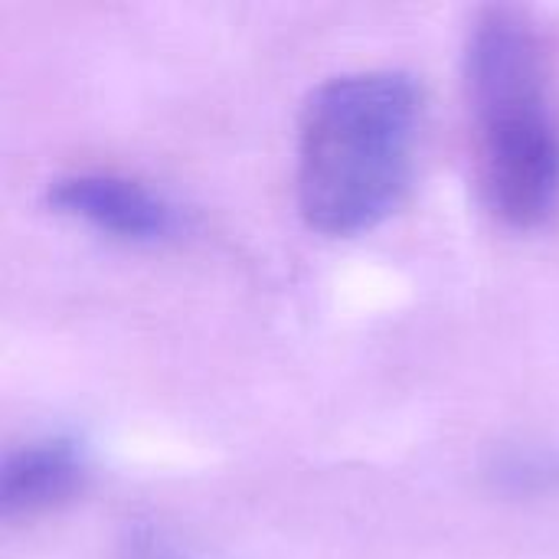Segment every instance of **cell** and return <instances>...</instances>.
Returning <instances> with one entry per match:
<instances>
[{"instance_id":"1","label":"cell","mask_w":559,"mask_h":559,"mask_svg":"<svg viewBox=\"0 0 559 559\" xmlns=\"http://www.w3.org/2000/svg\"><path fill=\"white\" fill-rule=\"evenodd\" d=\"M423 98L400 69L321 82L298 121V210L324 236H357L403 203L416 174Z\"/></svg>"},{"instance_id":"2","label":"cell","mask_w":559,"mask_h":559,"mask_svg":"<svg viewBox=\"0 0 559 559\" xmlns=\"http://www.w3.org/2000/svg\"><path fill=\"white\" fill-rule=\"evenodd\" d=\"M478 187L488 210L534 229L559 206V115L544 43L521 10L488 7L465 43Z\"/></svg>"},{"instance_id":"3","label":"cell","mask_w":559,"mask_h":559,"mask_svg":"<svg viewBox=\"0 0 559 559\" xmlns=\"http://www.w3.org/2000/svg\"><path fill=\"white\" fill-rule=\"evenodd\" d=\"M46 206L121 242H160L180 226L177 206L164 193L111 170H75L49 180Z\"/></svg>"},{"instance_id":"4","label":"cell","mask_w":559,"mask_h":559,"mask_svg":"<svg viewBox=\"0 0 559 559\" xmlns=\"http://www.w3.org/2000/svg\"><path fill=\"white\" fill-rule=\"evenodd\" d=\"M88 478L85 452L75 439L49 436L10 449L0 468V508L3 518L43 514L82 491Z\"/></svg>"},{"instance_id":"5","label":"cell","mask_w":559,"mask_h":559,"mask_svg":"<svg viewBox=\"0 0 559 559\" xmlns=\"http://www.w3.org/2000/svg\"><path fill=\"white\" fill-rule=\"evenodd\" d=\"M121 559H187V554H180V547L164 537L160 531L147 527V524H134L128 527V537L118 550Z\"/></svg>"}]
</instances>
